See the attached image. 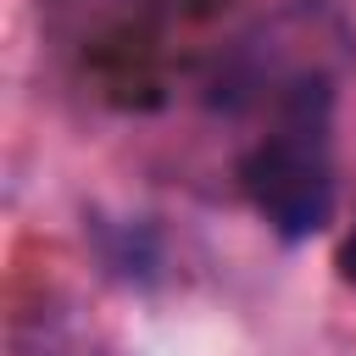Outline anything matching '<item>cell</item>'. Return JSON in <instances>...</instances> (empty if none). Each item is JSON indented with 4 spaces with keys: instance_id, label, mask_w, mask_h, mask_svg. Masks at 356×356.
Listing matches in <instances>:
<instances>
[{
    "instance_id": "2",
    "label": "cell",
    "mask_w": 356,
    "mask_h": 356,
    "mask_svg": "<svg viewBox=\"0 0 356 356\" xmlns=\"http://www.w3.org/2000/svg\"><path fill=\"white\" fill-rule=\"evenodd\" d=\"M339 261H345V278L356 284V222H350V239H345V256Z\"/></svg>"
},
{
    "instance_id": "1",
    "label": "cell",
    "mask_w": 356,
    "mask_h": 356,
    "mask_svg": "<svg viewBox=\"0 0 356 356\" xmlns=\"http://www.w3.org/2000/svg\"><path fill=\"white\" fill-rule=\"evenodd\" d=\"M250 206L278 239H312L334 217V156H328V100L300 89L278 128L261 134L239 167Z\"/></svg>"
}]
</instances>
